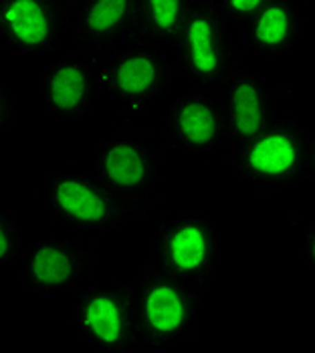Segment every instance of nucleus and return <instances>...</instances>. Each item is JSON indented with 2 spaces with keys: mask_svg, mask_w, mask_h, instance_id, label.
I'll return each instance as SVG.
<instances>
[{
  "mask_svg": "<svg viewBox=\"0 0 315 353\" xmlns=\"http://www.w3.org/2000/svg\"><path fill=\"white\" fill-rule=\"evenodd\" d=\"M229 165L242 180L269 186H291L314 178V137L295 119L275 117L257 136L236 145Z\"/></svg>",
  "mask_w": 315,
  "mask_h": 353,
  "instance_id": "1",
  "label": "nucleus"
},
{
  "mask_svg": "<svg viewBox=\"0 0 315 353\" xmlns=\"http://www.w3.org/2000/svg\"><path fill=\"white\" fill-rule=\"evenodd\" d=\"M130 291L142 352L162 350L182 339L198 317L200 295L196 287L160 265H144Z\"/></svg>",
  "mask_w": 315,
  "mask_h": 353,
  "instance_id": "2",
  "label": "nucleus"
},
{
  "mask_svg": "<svg viewBox=\"0 0 315 353\" xmlns=\"http://www.w3.org/2000/svg\"><path fill=\"white\" fill-rule=\"evenodd\" d=\"M174 43L182 73L200 87L222 89L240 69L227 21L212 0H192Z\"/></svg>",
  "mask_w": 315,
  "mask_h": 353,
  "instance_id": "3",
  "label": "nucleus"
},
{
  "mask_svg": "<svg viewBox=\"0 0 315 353\" xmlns=\"http://www.w3.org/2000/svg\"><path fill=\"white\" fill-rule=\"evenodd\" d=\"M45 194L52 214L81 230L107 232L148 210V206L130 202L109 190L97 178L83 174L55 176Z\"/></svg>",
  "mask_w": 315,
  "mask_h": 353,
  "instance_id": "4",
  "label": "nucleus"
},
{
  "mask_svg": "<svg viewBox=\"0 0 315 353\" xmlns=\"http://www.w3.org/2000/svg\"><path fill=\"white\" fill-rule=\"evenodd\" d=\"M154 248L162 269L198 289L209 283L216 269L218 234L207 216L182 214L162 222Z\"/></svg>",
  "mask_w": 315,
  "mask_h": 353,
  "instance_id": "5",
  "label": "nucleus"
},
{
  "mask_svg": "<svg viewBox=\"0 0 315 353\" xmlns=\"http://www.w3.org/2000/svg\"><path fill=\"white\" fill-rule=\"evenodd\" d=\"M174 67L168 57L144 45L102 57L99 85L133 113H142L174 81Z\"/></svg>",
  "mask_w": 315,
  "mask_h": 353,
  "instance_id": "6",
  "label": "nucleus"
},
{
  "mask_svg": "<svg viewBox=\"0 0 315 353\" xmlns=\"http://www.w3.org/2000/svg\"><path fill=\"white\" fill-rule=\"evenodd\" d=\"M77 321L85 339L109 353L142 352L137 317L128 289H89L79 295Z\"/></svg>",
  "mask_w": 315,
  "mask_h": 353,
  "instance_id": "7",
  "label": "nucleus"
},
{
  "mask_svg": "<svg viewBox=\"0 0 315 353\" xmlns=\"http://www.w3.org/2000/svg\"><path fill=\"white\" fill-rule=\"evenodd\" d=\"M95 178L122 198L150 206V194L160 178V158L137 137H107L97 148Z\"/></svg>",
  "mask_w": 315,
  "mask_h": 353,
  "instance_id": "8",
  "label": "nucleus"
},
{
  "mask_svg": "<svg viewBox=\"0 0 315 353\" xmlns=\"http://www.w3.org/2000/svg\"><path fill=\"white\" fill-rule=\"evenodd\" d=\"M69 12V0H0V34L19 53H51Z\"/></svg>",
  "mask_w": 315,
  "mask_h": 353,
  "instance_id": "9",
  "label": "nucleus"
},
{
  "mask_svg": "<svg viewBox=\"0 0 315 353\" xmlns=\"http://www.w3.org/2000/svg\"><path fill=\"white\" fill-rule=\"evenodd\" d=\"M164 136L176 150L207 154L229 139L222 105L204 93L178 97L166 113Z\"/></svg>",
  "mask_w": 315,
  "mask_h": 353,
  "instance_id": "10",
  "label": "nucleus"
},
{
  "mask_svg": "<svg viewBox=\"0 0 315 353\" xmlns=\"http://www.w3.org/2000/svg\"><path fill=\"white\" fill-rule=\"evenodd\" d=\"M91 261L93 254L71 239H45L25 254V285L35 293L69 291L85 276Z\"/></svg>",
  "mask_w": 315,
  "mask_h": 353,
  "instance_id": "11",
  "label": "nucleus"
},
{
  "mask_svg": "<svg viewBox=\"0 0 315 353\" xmlns=\"http://www.w3.org/2000/svg\"><path fill=\"white\" fill-rule=\"evenodd\" d=\"M102 57H67L51 65L43 79V97L49 113L75 121L85 117L99 87Z\"/></svg>",
  "mask_w": 315,
  "mask_h": 353,
  "instance_id": "12",
  "label": "nucleus"
},
{
  "mask_svg": "<svg viewBox=\"0 0 315 353\" xmlns=\"http://www.w3.org/2000/svg\"><path fill=\"white\" fill-rule=\"evenodd\" d=\"M222 89L225 101L220 105L227 117L229 139L240 143L257 136L275 119L273 97L255 75L238 69Z\"/></svg>",
  "mask_w": 315,
  "mask_h": 353,
  "instance_id": "13",
  "label": "nucleus"
},
{
  "mask_svg": "<svg viewBox=\"0 0 315 353\" xmlns=\"http://www.w3.org/2000/svg\"><path fill=\"white\" fill-rule=\"evenodd\" d=\"M301 32L299 12L291 0H269L245 21V41L261 54L289 53Z\"/></svg>",
  "mask_w": 315,
  "mask_h": 353,
  "instance_id": "14",
  "label": "nucleus"
},
{
  "mask_svg": "<svg viewBox=\"0 0 315 353\" xmlns=\"http://www.w3.org/2000/svg\"><path fill=\"white\" fill-rule=\"evenodd\" d=\"M131 19V0H81L77 41L89 57H104L126 34Z\"/></svg>",
  "mask_w": 315,
  "mask_h": 353,
  "instance_id": "15",
  "label": "nucleus"
},
{
  "mask_svg": "<svg viewBox=\"0 0 315 353\" xmlns=\"http://www.w3.org/2000/svg\"><path fill=\"white\" fill-rule=\"evenodd\" d=\"M192 0H131L126 39L133 45L156 47L174 43Z\"/></svg>",
  "mask_w": 315,
  "mask_h": 353,
  "instance_id": "16",
  "label": "nucleus"
},
{
  "mask_svg": "<svg viewBox=\"0 0 315 353\" xmlns=\"http://www.w3.org/2000/svg\"><path fill=\"white\" fill-rule=\"evenodd\" d=\"M23 252V232L15 216L0 206V265L12 263Z\"/></svg>",
  "mask_w": 315,
  "mask_h": 353,
  "instance_id": "17",
  "label": "nucleus"
},
{
  "mask_svg": "<svg viewBox=\"0 0 315 353\" xmlns=\"http://www.w3.org/2000/svg\"><path fill=\"white\" fill-rule=\"evenodd\" d=\"M265 2H269V0H218L216 6L227 23L229 21L245 23L251 14H255L261 8Z\"/></svg>",
  "mask_w": 315,
  "mask_h": 353,
  "instance_id": "18",
  "label": "nucleus"
},
{
  "mask_svg": "<svg viewBox=\"0 0 315 353\" xmlns=\"http://www.w3.org/2000/svg\"><path fill=\"white\" fill-rule=\"evenodd\" d=\"M15 121V101L4 87H0V132Z\"/></svg>",
  "mask_w": 315,
  "mask_h": 353,
  "instance_id": "19",
  "label": "nucleus"
},
{
  "mask_svg": "<svg viewBox=\"0 0 315 353\" xmlns=\"http://www.w3.org/2000/svg\"><path fill=\"white\" fill-rule=\"evenodd\" d=\"M315 232H314V226H307V230H305V239H303V254H305V259L314 265L315 263Z\"/></svg>",
  "mask_w": 315,
  "mask_h": 353,
  "instance_id": "20",
  "label": "nucleus"
}]
</instances>
